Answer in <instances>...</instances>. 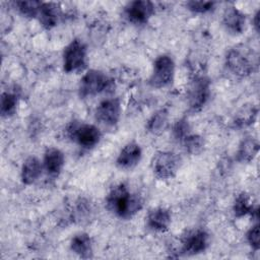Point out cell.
<instances>
[{
    "label": "cell",
    "mask_w": 260,
    "mask_h": 260,
    "mask_svg": "<svg viewBox=\"0 0 260 260\" xmlns=\"http://www.w3.org/2000/svg\"><path fill=\"white\" fill-rule=\"evenodd\" d=\"M259 150V144L257 139L254 137H247L245 138L238 149L237 157L239 161L242 162H249L254 159V157L257 155Z\"/></svg>",
    "instance_id": "19"
},
{
    "label": "cell",
    "mask_w": 260,
    "mask_h": 260,
    "mask_svg": "<svg viewBox=\"0 0 260 260\" xmlns=\"http://www.w3.org/2000/svg\"><path fill=\"white\" fill-rule=\"evenodd\" d=\"M174 137L180 142L190 134V126L186 119H180L173 127Z\"/></svg>",
    "instance_id": "25"
},
{
    "label": "cell",
    "mask_w": 260,
    "mask_h": 260,
    "mask_svg": "<svg viewBox=\"0 0 260 260\" xmlns=\"http://www.w3.org/2000/svg\"><path fill=\"white\" fill-rule=\"evenodd\" d=\"M147 225L156 232H165L169 229L172 215L169 209L165 207H156L151 209L147 214Z\"/></svg>",
    "instance_id": "15"
},
{
    "label": "cell",
    "mask_w": 260,
    "mask_h": 260,
    "mask_svg": "<svg viewBox=\"0 0 260 260\" xmlns=\"http://www.w3.org/2000/svg\"><path fill=\"white\" fill-rule=\"evenodd\" d=\"M215 6V2L211 1H189L187 7L189 10L195 13H206L211 11Z\"/></svg>",
    "instance_id": "26"
},
{
    "label": "cell",
    "mask_w": 260,
    "mask_h": 260,
    "mask_svg": "<svg viewBox=\"0 0 260 260\" xmlns=\"http://www.w3.org/2000/svg\"><path fill=\"white\" fill-rule=\"evenodd\" d=\"M259 14H260V11L258 10L254 15V27L257 32L259 31Z\"/></svg>",
    "instance_id": "28"
},
{
    "label": "cell",
    "mask_w": 260,
    "mask_h": 260,
    "mask_svg": "<svg viewBox=\"0 0 260 260\" xmlns=\"http://www.w3.org/2000/svg\"><path fill=\"white\" fill-rule=\"evenodd\" d=\"M42 164L36 156H28L21 168V181L25 185L34 184L42 175Z\"/></svg>",
    "instance_id": "17"
},
{
    "label": "cell",
    "mask_w": 260,
    "mask_h": 260,
    "mask_svg": "<svg viewBox=\"0 0 260 260\" xmlns=\"http://www.w3.org/2000/svg\"><path fill=\"white\" fill-rule=\"evenodd\" d=\"M142 150L138 143L132 141L127 143L120 151L116 164L121 170H132L140 161Z\"/></svg>",
    "instance_id": "12"
},
{
    "label": "cell",
    "mask_w": 260,
    "mask_h": 260,
    "mask_svg": "<svg viewBox=\"0 0 260 260\" xmlns=\"http://www.w3.org/2000/svg\"><path fill=\"white\" fill-rule=\"evenodd\" d=\"M209 96V81L204 77L196 78L189 90L188 102L193 111L201 109Z\"/></svg>",
    "instance_id": "11"
},
{
    "label": "cell",
    "mask_w": 260,
    "mask_h": 260,
    "mask_svg": "<svg viewBox=\"0 0 260 260\" xmlns=\"http://www.w3.org/2000/svg\"><path fill=\"white\" fill-rule=\"evenodd\" d=\"M18 104V96L14 92L4 91L1 94L0 101V113L4 118L11 117L15 111Z\"/></svg>",
    "instance_id": "22"
},
{
    "label": "cell",
    "mask_w": 260,
    "mask_h": 260,
    "mask_svg": "<svg viewBox=\"0 0 260 260\" xmlns=\"http://www.w3.org/2000/svg\"><path fill=\"white\" fill-rule=\"evenodd\" d=\"M174 75V60L168 55H160L153 63V70L149 78V84L155 88L166 87L172 83Z\"/></svg>",
    "instance_id": "7"
},
{
    "label": "cell",
    "mask_w": 260,
    "mask_h": 260,
    "mask_svg": "<svg viewBox=\"0 0 260 260\" xmlns=\"http://www.w3.org/2000/svg\"><path fill=\"white\" fill-rule=\"evenodd\" d=\"M108 209L123 219H129L143 207V199L137 193H132L124 184L115 186L107 195Z\"/></svg>",
    "instance_id": "1"
},
{
    "label": "cell",
    "mask_w": 260,
    "mask_h": 260,
    "mask_svg": "<svg viewBox=\"0 0 260 260\" xmlns=\"http://www.w3.org/2000/svg\"><path fill=\"white\" fill-rule=\"evenodd\" d=\"M247 241L251 245V247L255 250L260 248V232H259V224H254L247 233Z\"/></svg>",
    "instance_id": "27"
},
{
    "label": "cell",
    "mask_w": 260,
    "mask_h": 260,
    "mask_svg": "<svg viewBox=\"0 0 260 260\" xmlns=\"http://www.w3.org/2000/svg\"><path fill=\"white\" fill-rule=\"evenodd\" d=\"M209 244L208 234L202 230L197 229L187 232L181 239L182 253L186 255H195L206 250Z\"/></svg>",
    "instance_id": "8"
},
{
    "label": "cell",
    "mask_w": 260,
    "mask_h": 260,
    "mask_svg": "<svg viewBox=\"0 0 260 260\" xmlns=\"http://www.w3.org/2000/svg\"><path fill=\"white\" fill-rule=\"evenodd\" d=\"M60 17L61 7L59 4L54 2H42L38 18L45 28L51 29L56 26Z\"/></svg>",
    "instance_id": "14"
},
{
    "label": "cell",
    "mask_w": 260,
    "mask_h": 260,
    "mask_svg": "<svg viewBox=\"0 0 260 260\" xmlns=\"http://www.w3.org/2000/svg\"><path fill=\"white\" fill-rule=\"evenodd\" d=\"M66 133L72 141L86 149L94 147L102 137V133L96 126L76 121H72L67 126Z\"/></svg>",
    "instance_id": "3"
},
{
    "label": "cell",
    "mask_w": 260,
    "mask_h": 260,
    "mask_svg": "<svg viewBox=\"0 0 260 260\" xmlns=\"http://www.w3.org/2000/svg\"><path fill=\"white\" fill-rule=\"evenodd\" d=\"M181 142L185 150L193 155L199 154L204 148V139L199 135L189 134Z\"/></svg>",
    "instance_id": "24"
},
{
    "label": "cell",
    "mask_w": 260,
    "mask_h": 260,
    "mask_svg": "<svg viewBox=\"0 0 260 260\" xmlns=\"http://www.w3.org/2000/svg\"><path fill=\"white\" fill-rule=\"evenodd\" d=\"M121 117V104L118 99H107L95 109V119L106 127L117 125Z\"/></svg>",
    "instance_id": "9"
},
{
    "label": "cell",
    "mask_w": 260,
    "mask_h": 260,
    "mask_svg": "<svg viewBox=\"0 0 260 260\" xmlns=\"http://www.w3.org/2000/svg\"><path fill=\"white\" fill-rule=\"evenodd\" d=\"M14 4L17 7L18 11L23 16L29 17V18H35V17L39 16L42 2L36 1V0H29V1L21 0V1L14 2Z\"/></svg>",
    "instance_id": "23"
},
{
    "label": "cell",
    "mask_w": 260,
    "mask_h": 260,
    "mask_svg": "<svg viewBox=\"0 0 260 260\" xmlns=\"http://www.w3.org/2000/svg\"><path fill=\"white\" fill-rule=\"evenodd\" d=\"M114 87L113 80L106 73L96 69H90L80 79L78 91L81 98H88L102 92L113 91Z\"/></svg>",
    "instance_id": "2"
},
{
    "label": "cell",
    "mask_w": 260,
    "mask_h": 260,
    "mask_svg": "<svg viewBox=\"0 0 260 260\" xmlns=\"http://www.w3.org/2000/svg\"><path fill=\"white\" fill-rule=\"evenodd\" d=\"M255 206L253 204V199L249 194L245 192H242L237 196L233 206L234 214L237 217H242L247 214H251Z\"/></svg>",
    "instance_id": "20"
},
{
    "label": "cell",
    "mask_w": 260,
    "mask_h": 260,
    "mask_svg": "<svg viewBox=\"0 0 260 260\" xmlns=\"http://www.w3.org/2000/svg\"><path fill=\"white\" fill-rule=\"evenodd\" d=\"M180 157L172 151H158L151 160L154 176L159 180H169L176 176L180 168Z\"/></svg>",
    "instance_id": "6"
},
{
    "label": "cell",
    "mask_w": 260,
    "mask_h": 260,
    "mask_svg": "<svg viewBox=\"0 0 260 260\" xmlns=\"http://www.w3.org/2000/svg\"><path fill=\"white\" fill-rule=\"evenodd\" d=\"M70 248L81 258H90L92 256V242L89 235L85 233L75 235L70 242Z\"/></svg>",
    "instance_id": "18"
},
{
    "label": "cell",
    "mask_w": 260,
    "mask_h": 260,
    "mask_svg": "<svg viewBox=\"0 0 260 260\" xmlns=\"http://www.w3.org/2000/svg\"><path fill=\"white\" fill-rule=\"evenodd\" d=\"M228 68L238 76L250 75L257 66V57L245 48H234L226 55Z\"/></svg>",
    "instance_id": "4"
},
{
    "label": "cell",
    "mask_w": 260,
    "mask_h": 260,
    "mask_svg": "<svg viewBox=\"0 0 260 260\" xmlns=\"http://www.w3.org/2000/svg\"><path fill=\"white\" fill-rule=\"evenodd\" d=\"M65 164L63 152L55 147H50L44 154V167L51 176H58Z\"/></svg>",
    "instance_id": "16"
},
{
    "label": "cell",
    "mask_w": 260,
    "mask_h": 260,
    "mask_svg": "<svg viewBox=\"0 0 260 260\" xmlns=\"http://www.w3.org/2000/svg\"><path fill=\"white\" fill-rule=\"evenodd\" d=\"M222 23L233 34H242L246 25V16L235 6L228 7L222 14Z\"/></svg>",
    "instance_id": "13"
},
{
    "label": "cell",
    "mask_w": 260,
    "mask_h": 260,
    "mask_svg": "<svg viewBox=\"0 0 260 260\" xmlns=\"http://www.w3.org/2000/svg\"><path fill=\"white\" fill-rule=\"evenodd\" d=\"M153 13L154 5L148 0L132 1L125 8V14L128 20L135 24L146 23Z\"/></svg>",
    "instance_id": "10"
},
{
    "label": "cell",
    "mask_w": 260,
    "mask_h": 260,
    "mask_svg": "<svg viewBox=\"0 0 260 260\" xmlns=\"http://www.w3.org/2000/svg\"><path fill=\"white\" fill-rule=\"evenodd\" d=\"M169 114L167 110L161 109L157 111L155 114L147 122V130L152 134H160L165 131L168 126Z\"/></svg>",
    "instance_id": "21"
},
{
    "label": "cell",
    "mask_w": 260,
    "mask_h": 260,
    "mask_svg": "<svg viewBox=\"0 0 260 260\" xmlns=\"http://www.w3.org/2000/svg\"><path fill=\"white\" fill-rule=\"evenodd\" d=\"M87 49L79 39H73L63 53V68L67 73L80 72L86 67Z\"/></svg>",
    "instance_id": "5"
}]
</instances>
